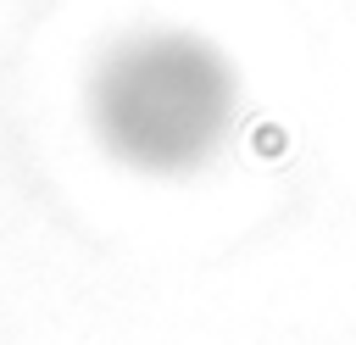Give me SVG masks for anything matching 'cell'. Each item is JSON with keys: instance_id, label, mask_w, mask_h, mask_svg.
Returning a JSON list of instances; mask_svg holds the SVG:
<instances>
[{"instance_id": "obj_1", "label": "cell", "mask_w": 356, "mask_h": 345, "mask_svg": "<svg viewBox=\"0 0 356 345\" xmlns=\"http://www.w3.org/2000/svg\"><path fill=\"white\" fill-rule=\"evenodd\" d=\"M234 122L228 61L189 33H145L95 78V128L139 172L200 167Z\"/></svg>"}]
</instances>
